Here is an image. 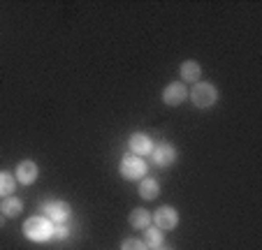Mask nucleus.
Wrapping results in <instances>:
<instances>
[{
	"label": "nucleus",
	"mask_w": 262,
	"mask_h": 250,
	"mask_svg": "<svg viewBox=\"0 0 262 250\" xmlns=\"http://www.w3.org/2000/svg\"><path fill=\"white\" fill-rule=\"evenodd\" d=\"M24 236L35 243H45L54 239V222L47 216H33L24 222Z\"/></svg>",
	"instance_id": "f257e3e1"
},
{
	"label": "nucleus",
	"mask_w": 262,
	"mask_h": 250,
	"mask_svg": "<svg viewBox=\"0 0 262 250\" xmlns=\"http://www.w3.org/2000/svg\"><path fill=\"white\" fill-rule=\"evenodd\" d=\"M190 102L198 109H209L218 102V88L209 81H198L190 90Z\"/></svg>",
	"instance_id": "f03ea898"
},
{
	"label": "nucleus",
	"mask_w": 262,
	"mask_h": 250,
	"mask_svg": "<svg viewBox=\"0 0 262 250\" xmlns=\"http://www.w3.org/2000/svg\"><path fill=\"white\" fill-rule=\"evenodd\" d=\"M146 162L142 160L139 155H133V153H125L121 157V165H119V172L125 181H142L146 176Z\"/></svg>",
	"instance_id": "7ed1b4c3"
},
{
	"label": "nucleus",
	"mask_w": 262,
	"mask_h": 250,
	"mask_svg": "<svg viewBox=\"0 0 262 250\" xmlns=\"http://www.w3.org/2000/svg\"><path fill=\"white\" fill-rule=\"evenodd\" d=\"M40 213H45L54 225H63V222L70 218L72 209H70V204L63 199H47L40 204Z\"/></svg>",
	"instance_id": "20e7f679"
},
{
	"label": "nucleus",
	"mask_w": 262,
	"mask_h": 250,
	"mask_svg": "<svg viewBox=\"0 0 262 250\" xmlns=\"http://www.w3.org/2000/svg\"><path fill=\"white\" fill-rule=\"evenodd\" d=\"M151 218H154V227H158L160 232H169L179 225V213L174 206H160Z\"/></svg>",
	"instance_id": "39448f33"
},
{
	"label": "nucleus",
	"mask_w": 262,
	"mask_h": 250,
	"mask_svg": "<svg viewBox=\"0 0 262 250\" xmlns=\"http://www.w3.org/2000/svg\"><path fill=\"white\" fill-rule=\"evenodd\" d=\"M151 160H154L156 167H169L177 162V148L172 146V144L163 142L158 144V146H154V151H151Z\"/></svg>",
	"instance_id": "423d86ee"
},
{
	"label": "nucleus",
	"mask_w": 262,
	"mask_h": 250,
	"mask_svg": "<svg viewBox=\"0 0 262 250\" xmlns=\"http://www.w3.org/2000/svg\"><path fill=\"white\" fill-rule=\"evenodd\" d=\"M14 176H16V183H21V186H33L37 181V176H40V167L35 165L33 160H24L19 162Z\"/></svg>",
	"instance_id": "0eeeda50"
},
{
	"label": "nucleus",
	"mask_w": 262,
	"mask_h": 250,
	"mask_svg": "<svg viewBox=\"0 0 262 250\" xmlns=\"http://www.w3.org/2000/svg\"><path fill=\"white\" fill-rule=\"evenodd\" d=\"M128 144H130V153H133V155H139V157L151 155V151H154V146H156L154 139L144 132H135Z\"/></svg>",
	"instance_id": "6e6552de"
},
{
	"label": "nucleus",
	"mask_w": 262,
	"mask_h": 250,
	"mask_svg": "<svg viewBox=\"0 0 262 250\" xmlns=\"http://www.w3.org/2000/svg\"><path fill=\"white\" fill-rule=\"evenodd\" d=\"M186 98H188L186 83H169L167 88L163 90V102L169 104V107H179L181 102H186Z\"/></svg>",
	"instance_id": "1a4fd4ad"
},
{
	"label": "nucleus",
	"mask_w": 262,
	"mask_h": 250,
	"mask_svg": "<svg viewBox=\"0 0 262 250\" xmlns=\"http://www.w3.org/2000/svg\"><path fill=\"white\" fill-rule=\"evenodd\" d=\"M202 77V67L198 60H183L181 63V79L186 83H198Z\"/></svg>",
	"instance_id": "9d476101"
},
{
	"label": "nucleus",
	"mask_w": 262,
	"mask_h": 250,
	"mask_svg": "<svg viewBox=\"0 0 262 250\" xmlns=\"http://www.w3.org/2000/svg\"><path fill=\"white\" fill-rule=\"evenodd\" d=\"M0 211H3V216H5V218H16L21 211H24V201H21L19 197L10 195V197H5V199H3Z\"/></svg>",
	"instance_id": "9b49d317"
},
{
	"label": "nucleus",
	"mask_w": 262,
	"mask_h": 250,
	"mask_svg": "<svg viewBox=\"0 0 262 250\" xmlns=\"http://www.w3.org/2000/svg\"><path fill=\"white\" fill-rule=\"evenodd\" d=\"M139 195H142V199H156L160 195V183L151 176H144L139 181Z\"/></svg>",
	"instance_id": "f8f14e48"
},
{
	"label": "nucleus",
	"mask_w": 262,
	"mask_h": 250,
	"mask_svg": "<svg viewBox=\"0 0 262 250\" xmlns=\"http://www.w3.org/2000/svg\"><path fill=\"white\" fill-rule=\"evenodd\" d=\"M142 241L146 243L148 250H154V248H158V245L165 243V236H163V232H160L158 227H151V225H148L146 230H144V239Z\"/></svg>",
	"instance_id": "ddd939ff"
},
{
	"label": "nucleus",
	"mask_w": 262,
	"mask_h": 250,
	"mask_svg": "<svg viewBox=\"0 0 262 250\" xmlns=\"http://www.w3.org/2000/svg\"><path fill=\"white\" fill-rule=\"evenodd\" d=\"M128 220L135 230H146V227L151 225V211H146V209H135Z\"/></svg>",
	"instance_id": "4468645a"
},
{
	"label": "nucleus",
	"mask_w": 262,
	"mask_h": 250,
	"mask_svg": "<svg viewBox=\"0 0 262 250\" xmlns=\"http://www.w3.org/2000/svg\"><path fill=\"white\" fill-rule=\"evenodd\" d=\"M16 190V176L10 172H0V197H10Z\"/></svg>",
	"instance_id": "2eb2a0df"
},
{
	"label": "nucleus",
	"mask_w": 262,
	"mask_h": 250,
	"mask_svg": "<svg viewBox=\"0 0 262 250\" xmlns=\"http://www.w3.org/2000/svg\"><path fill=\"white\" fill-rule=\"evenodd\" d=\"M121 250H148L146 248V243H144L142 239H125L123 243H121Z\"/></svg>",
	"instance_id": "dca6fc26"
},
{
	"label": "nucleus",
	"mask_w": 262,
	"mask_h": 250,
	"mask_svg": "<svg viewBox=\"0 0 262 250\" xmlns=\"http://www.w3.org/2000/svg\"><path fill=\"white\" fill-rule=\"evenodd\" d=\"M70 236V227L65 225H54V239H58V241H63V239H68Z\"/></svg>",
	"instance_id": "f3484780"
},
{
	"label": "nucleus",
	"mask_w": 262,
	"mask_h": 250,
	"mask_svg": "<svg viewBox=\"0 0 262 250\" xmlns=\"http://www.w3.org/2000/svg\"><path fill=\"white\" fill-rule=\"evenodd\" d=\"M154 250H174V248H169V245L163 243V245H158V248H154Z\"/></svg>",
	"instance_id": "a211bd4d"
},
{
	"label": "nucleus",
	"mask_w": 262,
	"mask_h": 250,
	"mask_svg": "<svg viewBox=\"0 0 262 250\" xmlns=\"http://www.w3.org/2000/svg\"><path fill=\"white\" fill-rule=\"evenodd\" d=\"M3 222H5V216H0V227H3Z\"/></svg>",
	"instance_id": "6ab92c4d"
}]
</instances>
